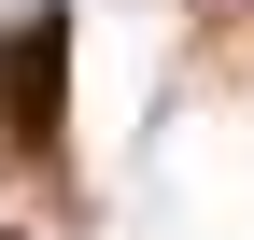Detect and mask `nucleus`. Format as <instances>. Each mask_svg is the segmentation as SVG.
I'll list each match as a JSON object with an SVG mask.
<instances>
[{"label": "nucleus", "mask_w": 254, "mask_h": 240, "mask_svg": "<svg viewBox=\"0 0 254 240\" xmlns=\"http://www.w3.org/2000/svg\"><path fill=\"white\" fill-rule=\"evenodd\" d=\"M57 127H71V0H28L0 28V141L57 156Z\"/></svg>", "instance_id": "1"}]
</instances>
